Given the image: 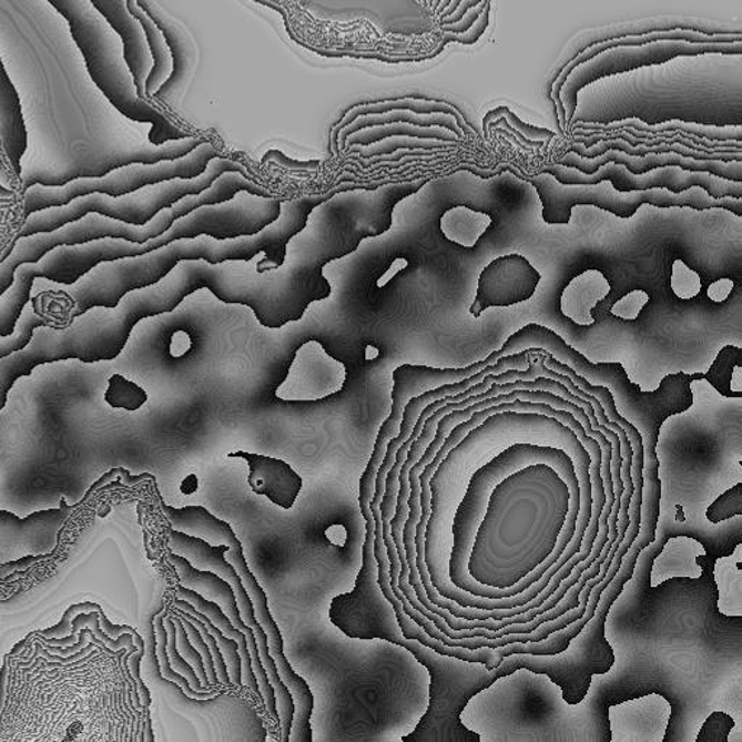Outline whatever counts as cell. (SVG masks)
Segmentation results:
<instances>
[{
  "label": "cell",
  "instance_id": "obj_1",
  "mask_svg": "<svg viewBox=\"0 0 742 742\" xmlns=\"http://www.w3.org/2000/svg\"><path fill=\"white\" fill-rule=\"evenodd\" d=\"M542 348L556 360L567 364L590 385L604 386L616 400V408L641 434L642 443L654 454L661 425L673 415L687 413L693 405L692 383L703 373H675L661 380L659 389L644 392L632 383L621 363H590L555 331L540 324H528L510 335L499 349L510 356L527 348Z\"/></svg>",
  "mask_w": 742,
  "mask_h": 742
},
{
  "label": "cell",
  "instance_id": "obj_2",
  "mask_svg": "<svg viewBox=\"0 0 742 742\" xmlns=\"http://www.w3.org/2000/svg\"><path fill=\"white\" fill-rule=\"evenodd\" d=\"M47 2L68 21L88 73L108 102L126 120L151 125V144L162 145L191 135L174 125L160 109L140 96L126 64L124 41L106 18L93 7L91 0Z\"/></svg>",
  "mask_w": 742,
  "mask_h": 742
},
{
  "label": "cell",
  "instance_id": "obj_3",
  "mask_svg": "<svg viewBox=\"0 0 742 742\" xmlns=\"http://www.w3.org/2000/svg\"><path fill=\"white\" fill-rule=\"evenodd\" d=\"M136 323L125 297L115 309L92 308L64 324L38 326L27 347L0 358V410L9 390L35 367L63 360L87 364L115 360L124 352Z\"/></svg>",
  "mask_w": 742,
  "mask_h": 742
},
{
  "label": "cell",
  "instance_id": "obj_4",
  "mask_svg": "<svg viewBox=\"0 0 742 742\" xmlns=\"http://www.w3.org/2000/svg\"><path fill=\"white\" fill-rule=\"evenodd\" d=\"M160 507H162L165 518L169 519L170 528L187 533V536L201 538V540L210 542L211 546L225 543L230 547L228 551L225 552V559L234 567L250 594V599H252L255 618L266 632L268 650H271V655L276 663L278 675H281L285 687L289 689L293 702H295L289 742H312L314 739H312L311 718L312 712H314V694L311 692L308 682L293 670L285 655V641H283L282 632L273 619L271 608H268L266 592L255 579L253 571L250 570L244 557L243 543L236 538L233 528L228 522L214 517L206 508L196 507V505L177 509L170 507L162 500Z\"/></svg>",
  "mask_w": 742,
  "mask_h": 742
},
{
  "label": "cell",
  "instance_id": "obj_5",
  "mask_svg": "<svg viewBox=\"0 0 742 742\" xmlns=\"http://www.w3.org/2000/svg\"><path fill=\"white\" fill-rule=\"evenodd\" d=\"M226 172H240L252 177L243 164L217 155L212 159L205 172L193 179H173L122 196H109L105 193H89L75 197L65 205L47 207L26 217L18 236H28L38 233H50L61 226L78 221L89 214H98L125 224L143 226L153 220L160 211L173 206L174 203L189 195H200ZM253 179V177H252Z\"/></svg>",
  "mask_w": 742,
  "mask_h": 742
},
{
  "label": "cell",
  "instance_id": "obj_6",
  "mask_svg": "<svg viewBox=\"0 0 742 742\" xmlns=\"http://www.w3.org/2000/svg\"><path fill=\"white\" fill-rule=\"evenodd\" d=\"M509 172L519 181L531 184L542 205V220L548 225H567L576 206H597L609 214L630 220L642 205L655 207H690L694 211L725 210L742 216V200L724 197L713 200L702 187H692L683 193L668 189H650L644 192H618L609 181L597 184H562L547 173L527 174L509 165Z\"/></svg>",
  "mask_w": 742,
  "mask_h": 742
},
{
  "label": "cell",
  "instance_id": "obj_7",
  "mask_svg": "<svg viewBox=\"0 0 742 742\" xmlns=\"http://www.w3.org/2000/svg\"><path fill=\"white\" fill-rule=\"evenodd\" d=\"M222 155L210 141L197 145L191 153L173 160H160L157 163H131L112 170L101 177H79L63 186H42L31 184L23 196V216L47 207L65 205L75 197L89 193H105L109 196H122L151 186V184L173 181V179H193L205 172L212 159Z\"/></svg>",
  "mask_w": 742,
  "mask_h": 742
},
{
  "label": "cell",
  "instance_id": "obj_8",
  "mask_svg": "<svg viewBox=\"0 0 742 742\" xmlns=\"http://www.w3.org/2000/svg\"><path fill=\"white\" fill-rule=\"evenodd\" d=\"M169 548L174 555L184 557L196 569L214 571L220 578L228 581L231 588H233L240 616L243 618L245 626L252 628L254 632L260 660H262L268 682H271L274 694H276L281 741L289 742L295 702H293L289 689L285 687L281 675H278L276 663H274L271 650H268L266 632H264L257 618H255L252 599H250V594L245 590L238 573L225 559V552L228 551L230 547L225 546V543L211 546L210 542L203 541L201 538L187 536V533L170 528Z\"/></svg>",
  "mask_w": 742,
  "mask_h": 742
},
{
  "label": "cell",
  "instance_id": "obj_9",
  "mask_svg": "<svg viewBox=\"0 0 742 742\" xmlns=\"http://www.w3.org/2000/svg\"><path fill=\"white\" fill-rule=\"evenodd\" d=\"M538 173H547L562 184H597L609 181L618 192H644L650 189H668L673 193H683L692 187H702L713 200L734 197L742 200V182L728 181L708 172H690L668 165L652 169L642 174L631 173L622 164L607 163L597 172L585 174L573 167L561 164H548Z\"/></svg>",
  "mask_w": 742,
  "mask_h": 742
},
{
  "label": "cell",
  "instance_id": "obj_10",
  "mask_svg": "<svg viewBox=\"0 0 742 742\" xmlns=\"http://www.w3.org/2000/svg\"><path fill=\"white\" fill-rule=\"evenodd\" d=\"M74 509L63 499L60 508L38 510L27 518L0 510V567L26 557L53 555Z\"/></svg>",
  "mask_w": 742,
  "mask_h": 742
},
{
  "label": "cell",
  "instance_id": "obj_11",
  "mask_svg": "<svg viewBox=\"0 0 742 742\" xmlns=\"http://www.w3.org/2000/svg\"><path fill=\"white\" fill-rule=\"evenodd\" d=\"M169 561L176 569L179 580H181V585L184 588L195 590L203 598L214 600V602L220 604L225 616L228 617L231 623L235 628H238L241 632H244L248 641L250 657H252L253 670L255 678H257L264 705H266L268 715L278 722L276 694H274V689L271 682H268L266 670H264L262 660H260L257 641H255L252 628L245 626L243 618L240 616L234 590L231 588L228 581L220 578L214 571L196 569L184 557L174 555L172 551H170Z\"/></svg>",
  "mask_w": 742,
  "mask_h": 742
},
{
  "label": "cell",
  "instance_id": "obj_12",
  "mask_svg": "<svg viewBox=\"0 0 742 742\" xmlns=\"http://www.w3.org/2000/svg\"><path fill=\"white\" fill-rule=\"evenodd\" d=\"M347 380L344 363L331 357L323 344L306 342L297 348L286 379L276 389L285 402H316L343 390Z\"/></svg>",
  "mask_w": 742,
  "mask_h": 742
},
{
  "label": "cell",
  "instance_id": "obj_13",
  "mask_svg": "<svg viewBox=\"0 0 742 742\" xmlns=\"http://www.w3.org/2000/svg\"><path fill=\"white\" fill-rule=\"evenodd\" d=\"M541 274L521 254L495 258L480 273L470 314L480 318L488 308H509L536 295Z\"/></svg>",
  "mask_w": 742,
  "mask_h": 742
},
{
  "label": "cell",
  "instance_id": "obj_14",
  "mask_svg": "<svg viewBox=\"0 0 742 742\" xmlns=\"http://www.w3.org/2000/svg\"><path fill=\"white\" fill-rule=\"evenodd\" d=\"M502 357L499 349L489 354L485 360L470 364L463 368H437L429 366H415V364H402L395 368L394 390H392V413L389 418L382 424L379 437L390 441L399 434L402 415L409 399L425 394V392L437 389L439 386L451 385L466 377L476 375L481 368L494 364Z\"/></svg>",
  "mask_w": 742,
  "mask_h": 742
},
{
  "label": "cell",
  "instance_id": "obj_15",
  "mask_svg": "<svg viewBox=\"0 0 742 742\" xmlns=\"http://www.w3.org/2000/svg\"><path fill=\"white\" fill-rule=\"evenodd\" d=\"M607 163L626 165L634 174L647 173L652 169L675 165V167L690 170V172H708L713 174V176L728 179V181L742 182V160H732V162L697 160L683 157V155L674 153L647 154L644 157H637V155H628L622 153V151L609 150L607 153L600 154L594 159L580 157V155L569 151V153L562 155L559 162H557V164L573 167L585 174L594 173Z\"/></svg>",
  "mask_w": 742,
  "mask_h": 742
},
{
  "label": "cell",
  "instance_id": "obj_16",
  "mask_svg": "<svg viewBox=\"0 0 742 742\" xmlns=\"http://www.w3.org/2000/svg\"><path fill=\"white\" fill-rule=\"evenodd\" d=\"M91 2L124 41L125 60L134 78L136 91L141 98L149 99L145 94V84L153 72L154 60L143 27L128 9V0H91Z\"/></svg>",
  "mask_w": 742,
  "mask_h": 742
},
{
  "label": "cell",
  "instance_id": "obj_17",
  "mask_svg": "<svg viewBox=\"0 0 742 742\" xmlns=\"http://www.w3.org/2000/svg\"><path fill=\"white\" fill-rule=\"evenodd\" d=\"M228 458H243L250 467L248 485L255 495L266 496L272 504L292 509L304 480L286 461L262 454L236 451Z\"/></svg>",
  "mask_w": 742,
  "mask_h": 742
},
{
  "label": "cell",
  "instance_id": "obj_18",
  "mask_svg": "<svg viewBox=\"0 0 742 742\" xmlns=\"http://www.w3.org/2000/svg\"><path fill=\"white\" fill-rule=\"evenodd\" d=\"M0 144L8 163L21 176V160L28 149V131L22 102L0 55Z\"/></svg>",
  "mask_w": 742,
  "mask_h": 742
},
{
  "label": "cell",
  "instance_id": "obj_19",
  "mask_svg": "<svg viewBox=\"0 0 742 742\" xmlns=\"http://www.w3.org/2000/svg\"><path fill=\"white\" fill-rule=\"evenodd\" d=\"M611 292L608 278L599 271H586L571 278L560 297L561 314L579 326L594 324L592 312Z\"/></svg>",
  "mask_w": 742,
  "mask_h": 742
},
{
  "label": "cell",
  "instance_id": "obj_20",
  "mask_svg": "<svg viewBox=\"0 0 742 742\" xmlns=\"http://www.w3.org/2000/svg\"><path fill=\"white\" fill-rule=\"evenodd\" d=\"M665 40V38H684V40H698V41H711V42H720V41H741V34H736V37H731V35H707V34H701V32H687V31H670V32H654V34H649L646 37H621L618 38V40H612L608 42H602V44H594L588 47L583 53L579 54L576 57L573 61H571L570 64H567L565 70L560 73L559 78H557L555 87H552V93H551V99L552 101L559 103V116L561 120V126L562 130H566L567 128V121H566V111L565 108H562V103L560 102L559 99V92L562 87V83H565V80L569 78V74L571 73V70L576 68V65H579L581 63H585L586 60L592 59L593 55H597L600 53V51L609 50V49H616V47H627V45H638V44H646V42L649 41H654V40Z\"/></svg>",
  "mask_w": 742,
  "mask_h": 742
},
{
  "label": "cell",
  "instance_id": "obj_21",
  "mask_svg": "<svg viewBox=\"0 0 742 742\" xmlns=\"http://www.w3.org/2000/svg\"><path fill=\"white\" fill-rule=\"evenodd\" d=\"M174 594H176L177 599L186 600V602L191 603L197 611L205 613V616L210 618L222 632H224L225 637L233 638V640L236 641V644H238L241 665H243V670H241V673H243V684L262 698L257 678H255L253 670L252 657H250L248 641L247 638H245L244 632H241L238 628H235L233 623H231L228 617L225 616L224 611L220 608V604L214 602V600L203 598L202 594L195 592V590L184 588L182 585L176 588Z\"/></svg>",
  "mask_w": 742,
  "mask_h": 742
},
{
  "label": "cell",
  "instance_id": "obj_22",
  "mask_svg": "<svg viewBox=\"0 0 742 742\" xmlns=\"http://www.w3.org/2000/svg\"><path fill=\"white\" fill-rule=\"evenodd\" d=\"M623 128H634L637 131L646 132H663V131H682L688 132V134H694L702 136V139L713 140V141H742L741 140V126H707L699 124H689V122L683 121H669L664 124L659 125H647L644 122L638 120V118H632V120H623L618 122H612V124L602 125V124H586V122H579L573 126V135L586 136L593 134V132H608L623 130Z\"/></svg>",
  "mask_w": 742,
  "mask_h": 742
},
{
  "label": "cell",
  "instance_id": "obj_23",
  "mask_svg": "<svg viewBox=\"0 0 742 742\" xmlns=\"http://www.w3.org/2000/svg\"><path fill=\"white\" fill-rule=\"evenodd\" d=\"M398 122L427 128L441 126L454 132V134L460 136L461 140L465 139V132H463L460 125L457 124L456 118L451 115H446V113L420 115V113L408 111V109H395V111L379 113V115L358 116L356 121H353L352 124L345 126L344 130L339 132L338 145L344 150L345 141H347L348 136L354 134V132L364 130V128L398 124Z\"/></svg>",
  "mask_w": 742,
  "mask_h": 742
},
{
  "label": "cell",
  "instance_id": "obj_24",
  "mask_svg": "<svg viewBox=\"0 0 742 742\" xmlns=\"http://www.w3.org/2000/svg\"><path fill=\"white\" fill-rule=\"evenodd\" d=\"M491 216L466 205L453 206L441 216V233L451 243L471 250L490 228Z\"/></svg>",
  "mask_w": 742,
  "mask_h": 742
},
{
  "label": "cell",
  "instance_id": "obj_25",
  "mask_svg": "<svg viewBox=\"0 0 742 742\" xmlns=\"http://www.w3.org/2000/svg\"><path fill=\"white\" fill-rule=\"evenodd\" d=\"M390 136H413V139L448 141V143H460V136L441 126H417L410 124H387L380 126L364 128V130L354 132L345 141V149H352L354 145L367 146L379 143L382 140Z\"/></svg>",
  "mask_w": 742,
  "mask_h": 742
},
{
  "label": "cell",
  "instance_id": "obj_26",
  "mask_svg": "<svg viewBox=\"0 0 742 742\" xmlns=\"http://www.w3.org/2000/svg\"><path fill=\"white\" fill-rule=\"evenodd\" d=\"M395 109H408V111L420 113V115H429V113H446V115L456 118L457 124L460 125L465 134H475L471 128L467 126L466 122L463 121L460 113H458L453 106L439 102H425L414 101V99H404V101L372 103V105H362L356 109H352V111H349L347 115L344 116V120L334 128L333 139L335 146H338L339 132H342L345 126L352 124L353 121H356L358 116L379 115V113L395 111Z\"/></svg>",
  "mask_w": 742,
  "mask_h": 742
},
{
  "label": "cell",
  "instance_id": "obj_27",
  "mask_svg": "<svg viewBox=\"0 0 742 742\" xmlns=\"http://www.w3.org/2000/svg\"><path fill=\"white\" fill-rule=\"evenodd\" d=\"M742 349L735 345H725L718 353L715 362L703 375L713 389L724 398H742Z\"/></svg>",
  "mask_w": 742,
  "mask_h": 742
},
{
  "label": "cell",
  "instance_id": "obj_28",
  "mask_svg": "<svg viewBox=\"0 0 742 742\" xmlns=\"http://www.w3.org/2000/svg\"><path fill=\"white\" fill-rule=\"evenodd\" d=\"M55 316L44 314L40 309V302L32 299L28 302L22 311L16 329L11 335H0V358L11 356V354L21 352L31 342L32 335L38 326L55 324Z\"/></svg>",
  "mask_w": 742,
  "mask_h": 742
},
{
  "label": "cell",
  "instance_id": "obj_29",
  "mask_svg": "<svg viewBox=\"0 0 742 742\" xmlns=\"http://www.w3.org/2000/svg\"><path fill=\"white\" fill-rule=\"evenodd\" d=\"M167 613L169 609H165V612L160 613L157 619H155V634H157V657L163 678L169 680V682L176 683L177 687L183 690L184 694H186L187 698L193 699V701H211V699L220 697L222 692L221 690H217V688L206 690V692H196V690L192 689L189 680L181 673H176V671L172 669V665H170L167 652L169 634L167 628L164 626V619L167 617Z\"/></svg>",
  "mask_w": 742,
  "mask_h": 742
},
{
  "label": "cell",
  "instance_id": "obj_30",
  "mask_svg": "<svg viewBox=\"0 0 742 742\" xmlns=\"http://www.w3.org/2000/svg\"><path fill=\"white\" fill-rule=\"evenodd\" d=\"M172 607L179 608L183 612L192 613V616L200 618L201 621L205 623L207 630L214 634L216 644L220 647L222 655H224L226 668H228L231 683H233L234 687L243 684V673H241L243 665H241L238 644H236V641H234L233 638L225 637L224 632H222L220 628L205 616V613L197 611V609L193 608L186 600L174 598Z\"/></svg>",
  "mask_w": 742,
  "mask_h": 742
},
{
  "label": "cell",
  "instance_id": "obj_31",
  "mask_svg": "<svg viewBox=\"0 0 742 742\" xmlns=\"http://www.w3.org/2000/svg\"><path fill=\"white\" fill-rule=\"evenodd\" d=\"M146 400H149V395L136 383L122 375L109 377L105 402L111 408L135 413V410L143 408Z\"/></svg>",
  "mask_w": 742,
  "mask_h": 742
},
{
  "label": "cell",
  "instance_id": "obj_32",
  "mask_svg": "<svg viewBox=\"0 0 742 742\" xmlns=\"http://www.w3.org/2000/svg\"><path fill=\"white\" fill-rule=\"evenodd\" d=\"M457 143L448 141L413 139V136H390L382 140L379 143L367 145L368 149L362 151L363 157H376V155L395 153V151L409 150H441L444 146H453Z\"/></svg>",
  "mask_w": 742,
  "mask_h": 742
},
{
  "label": "cell",
  "instance_id": "obj_33",
  "mask_svg": "<svg viewBox=\"0 0 742 742\" xmlns=\"http://www.w3.org/2000/svg\"><path fill=\"white\" fill-rule=\"evenodd\" d=\"M84 627H91L94 634H96L98 638H101L111 650H121L126 646L130 647V649H136V646L134 644V636L130 634V632H125V634H121L118 638L109 637L106 632L102 630L101 616H99L98 611L78 613V616L73 618L72 632H70L69 636L74 638V640H79V631Z\"/></svg>",
  "mask_w": 742,
  "mask_h": 742
},
{
  "label": "cell",
  "instance_id": "obj_34",
  "mask_svg": "<svg viewBox=\"0 0 742 742\" xmlns=\"http://www.w3.org/2000/svg\"><path fill=\"white\" fill-rule=\"evenodd\" d=\"M671 291L682 301L694 299L702 291V278L683 260H674L670 277Z\"/></svg>",
  "mask_w": 742,
  "mask_h": 742
},
{
  "label": "cell",
  "instance_id": "obj_35",
  "mask_svg": "<svg viewBox=\"0 0 742 742\" xmlns=\"http://www.w3.org/2000/svg\"><path fill=\"white\" fill-rule=\"evenodd\" d=\"M164 626L167 628L169 642H167V652L169 661L172 669L176 673H181L189 680L193 690L196 692H206L205 687H203L201 679L197 678L195 669L183 659L181 652L177 650V630L176 623H174L172 617H165ZM212 690V689H211Z\"/></svg>",
  "mask_w": 742,
  "mask_h": 742
},
{
  "label": "cell",
  "instance_id": "obj_36",
  "mask_svg": "<svg viewBox=\"0 0 742 742\" xmlns=\"http://www.w3.org/2000/svg\"><path fill=\"white\" fill-rule=\"evenodd\" d=\"M736 515H742V484L725 491L707 510V518L711 524L725 522Z\"/></svg>",
  "mask_w": 742,
  "mask_h": 742
},
{
  "label": "cell",
  "instance_id": "obj_37",
  "mask_svg": "<svg viewBox=\"0 0 742 742\" xmlns=\"http://www.w3.org/2000/svg\"><path fill=\"white\" fill-rule=\"evenodd\" d=\"M169 613L170 616H174L181 619V622L184 626V630L187 632L189 640H191L192 644L195 646V649L201 652L203 664H205V670L207 679H210L211 687L220 688L221 683L216 675L214 655H212L210 647H207L205 640H203L201 631L197 630V628L193 626V623L189 621L187 618H184L182 613L177 611V609L172 607L170 608Z\"/></svg>",
  "mask_w": 742,
  "mask_h": 742
},
{
  "label": "cell",
  "instance_id": "obj_38",
  "mask_svg": "<svg viewBox=\"0 0 742 742\" xmlns=\"http://www.w3.org/2000/svg\"><path fill=\"white\" fill-rule=\"evenodd\" d=\"M170 617H172L174 623H176L179 652H181L183 659L186 660L193 669H195L197 678L201 679L203 687H205L206 690L215 689L211 687L210 679H207L205 664H203L201 652L197 651L195 646H193L191 640H189L187 632L184 630V626L181 622V619L174 616Z\"/></svg>",
  "mask_w": 742,
  "mask_h": 742
},
{
  "label": "cell",
  "instance_id": "obj_39",
  "mask_svg": "<svg viewBox=\"0 0 742 742\" xmlns=\"http://www.w3.org/2000/svg\"><path fill=\"white\" fill-rule=\"evenodd\" d=\"M735 721L724 712H713L708 718L701 732L697 736V742H728L731 731L734 730Z\"/></svg>",
  "mask_w": 742,
  "mask_h": 742
},
{
  "label": "cell",
  "instance_id": "obj_40",
  "mask_svg": "<svg viewBox=\"0 0 742 742\" xmlns=\"http://www.w3.org/2000/svg\"><path fill=\"white\" fill-rule=\"evenodd\" d=\"M174 609H177V611L181 612L184 618H187L189 621H191L193 626H195L197 630L201 631L203 640H205L207 647H210V650L212 651V655H214L215 670L220 683L224 684V687H234V684L231 683L228 668H226L224 655H222L220 647H217L216 644L214 634H212V632L207 630L205 623H203L200 618L192 616V613L183 612L179 608Z\"/></svg>",
  "mask_w": 742,
  "mask_h": 742
},
{
  "label": "cell",
  "instance_id": "obj_41",
  "mask_svg": "<svg viewBox=\"0 0 742 742\" xmlns=\"http://www.w3.org/2000/svg\"><path fill=\"white\" fill-rule=\"evenodd\" d=\"M649 302V293L641 289L632 291L612 305L611 314L619 319L627 321V323H632V321L638 319Z\"/></svg>",
  "mask_w": 742,
  "mask_h": 742
},
{
  "label": "cell",
  "instance_id": "obj_42",
  "mask_svg": "<svg viewBox=\"0 0 742 742\" xmlns=\"http://www.w3.org/2000/svg\"><path fill=\"white\" fill-rule=\"evenodd\" d=\"M99 609H102L101 604L93 603V602H83V603H74L72 607L69 609H65L63 619L57 626L47 628V630L38 631L35 632V636H42V637H65L69 636L70 632H72V621L78 613L82 612H92V611H99Z\"/></svg>",
  "mask_w": 742,
  "mask_h": 742
},
{
  "label": "cell",
  "instance_id": "obj_43",
  "mask_svg": "<svg viewBox=\"0 0 742 742\" xmlns=\"http://www.w3.org/2000/svg\"><path fill=\"white\" fill-rule=\"evenodd\" d=\"M502 116L507 118L509 124L512 125L515 130L522 132V135H526L528 140L546 141L555 139L556 136L555 132L543 130V128L524 124V122L519 121V118L515 115L514 112H510L507 106H505Z\"/></svg>",
  "mask_w": 742,
  "mask_h": 742
},
{
  "label": "cell",
  "instance_id": "obj_44",
  "mask_svg": "<svg viewBox=\"0 0 742 742\" xmlns=\"http://www.w3.org/2000/svg\"><path fill=\"white\" fill-rule=\"evenodd\" d=\"M735 283L732 278L722 277L718 281L711 283L708 287L707 296L709 301H712L713 304H722L728 297L731 296L732 291H734Z\"/></svg>",
  "mask_w": 742,
  "mask_h": 742
},
{
  "label": "cell",
  "instance_id": "obj_45",
  "mask_svg": "<svg viewBox=\"0 0 742 742\" xmlns=\"http://www.w3.org/2000/svg\"><path fill=\"white\" fill-rule=\"evenodd\" d=\"M192 348V338L186 331H176L170 338L169 352L170 356L181 358L186 356Z\"/></svg>",
  "mask_w": 742,
  "mask_h": 742
},
{
  "label": "cell",
  "instance_id": "obj_46",
  "mask_svg": "<svg viewBox=\"0 0 742 742\" xmlns=\"http://www.w3.org/2000/svg\"><path fill=\"white\" fill-rule=\"evenodd\" d=\"M268 160H273V162L283 165V167L285 169H292V170L319 169V162H296V160L286 157V155L278 153V151H271V153L264 155L263 163H267Z\"/></svg>",
  "mask_w": 742,
  "mask_h": 742
},
{
  "label": "cell",
  "instance_id": "obj_47",
  "mask_svg": "<svg viewBox=\"0 0 742 742\" xmlns=\"http://www.w3.org/2000/svg\"><path fill=\"white\" fill-rule=\"evenodd\" d=\"M485 3H481L479 9H469L466 16L460 19V21L453 23V26H444V31L454 32V34H465L472 27V23L476 22V19L479 18V12L484 11Z\"/></svg>",
  "mask_w": 742,
  "mask_h": 742
},
{
  "label": "cell",
  "instance_id": "obj_48",
  "mask_svg": "<svg viewBox=\"0 0 742 742\" xmlns=\"http://www.w3.org/2000/svg\"><path fill=\"white\" fill-rule=\"evenodd\" d=\"M44 559H47V556H31V557H26V559L8 562V565L0 567V579L8 578L9 575L16 573V571L18 570L27 569V567H30L32 565V562L41 561Z\"/></svg>",
  "mask_w": 742,
  "mask_h": 742
},
{
  "label": "cell",
  "instance_id": "obj_49",
  "mask_svg": "<svg viewBox=\"0 0 742 742\" xmlns=\"http://www.w3.org/2000/svg\"><path fill=\"white\" fill-rule=\"evenodd\" d=\"M128 9H130L132 16L136 18V21L141 23V27H143L144 32L154 30V28L157 27L155 26L153 19L146 16L144 9L140 7L136 0H128Z\"/></svg>",
  "mask_w": 742,
  "mask_h": 742
},
{
  "label": "cell",
  "instance_id": "obj_50",
  "mask_svg": "<svg viewBox=\"0 0 742 742\" xmlns=\"http://www.w3.org/2000/svg\"><path fill=\"white\" fill-rule=\"evenodd\" d=\"M477 3H480V0H463V2L458 4V8L451 13L450 17L441 19L443 26H453V23L460 21V19L466 16L467 11H469V9L475 7Z\"/></svg>",
  "mask_w": 742,
  "mask_h": 742
},
{
  "label": "cell",
  "instance_id": "obj_51",
  "mask_svg": "<svg viewBox=\"0 0 742 742\" xmlns=\"http://www.w3.org/2000/svg\"><path fill=\"white\" fill-rule=\"evenodd\" d=\"M408 264H409L408 260L405 258L395 260V262L392 263L389 271H387L385 273V276L380 278L379 286L380 287L386 286L387 283H389L392 278L396 276V274L400 273L402 271H404V268L408 267Z\"/></svg>",
  "mask_w": 742,
  "mask_h": 742
},
{
  "label": "cell",
  "instance_id": "obj_52",
  "mask_svg": "<svg viewBox=\"0 0 742 742\" xmlns=\"http://www.w3.org/2000/svg\"><path fill=\"white\" fill-rule=\"evenodd\" d=\"M7 664H4L2 670H0V712H2L4 707V694H7Z\"/></svg>",
  "mask_w": 742,
  "mask_h": 742
},
{
  "label": "cell",
  "instance_id": "obj_53",
  "mask_svg": "<svg viewBox=\"0 0 742 742\" xmlns=\"http://www.w3.org/2000/svg\"><path fill=\"white\" fill-rule=\"evenodd\" d=\"M380 352L379 348H376L375 345H367L366 347V360L373 362L376 358H379Z\"/></svg>",
  "mask_w": 742,
  "mask_h": 742
},
{
  "label": "cell",
  "instance_id": "obj_54",
  "mask_svg": "<svg viewBox=\"0 0 742 742\" xmlns=\"http://www.w3.org/2000/svg\"><path fill=\"white\" fill-rule=\"evenodd\" d=\"M450 3L451 0H441V2H439L438 8L435 9V11H437L439 16H441L443 11H446V9L450 7Z\"/></svg>",
  "mask_w": 742,
  "mask_h": 742
},
{
  "label": "cell",
  "instance_id": "obj_55",
  "mask_svg": "<svg viewBox=\"0 0 742 742\" xmlns=\"http://www.w3.org/2000/svg\"><path fill=\"white\" fill-rule=\"evenodd\" d=\"M427 2L429 3V7H431L434 0H427Z\"/></svg>",
  "mask_w": 742,
  "mask_h": 742
},
{
  "label": "cell",
  "instance_id": "obj_56",
  "mask_svg": "<svg viewBox=\"0 0 742 742\" xmlns=\"http://www.w3.org/2000/svg\"><path fill=\"white\" fill-rule=\"evenodd\" d=\"M419 2L427 3V0H419Z\"/></svg>",
  "mask_w": 742,
  "mask_h": 742
},
{
  "label": "cell",
  "instance_id": "obj_57",
  "mask_svg": "<svg viewBox=\"0 0 742 742\" xmlns=\"http://www.w3.org/2000/svg\"><path fill=\"white\" fill-rule=\"evenodd\" d=\"M0 150H2V144H0Z\"/></svg>",
  "mask_w": 742,
  "mask_h": 742
}]
</instances>
